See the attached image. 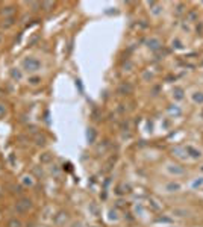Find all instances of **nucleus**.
Listing matches in <instances>:
<instances>
[{
  "mask_svg": "<svg viewBox=\"0 0 203 227\" xmlns=\"http://www.w3.org/2000/svg\"><path fill=\"white\" fill-rule=\"evenodd\" d=\"M49 159H50V158H49V156H47V153H46V156H44V158H42V161H44V162H47Z\"/></svg>",
  "mask_w": 203,
  "mask_h": 227,
  "instance_id": "nucleus-11",
  "label": "nucleus"
},
{
  "mask_svg": "<svg viewBox=\"0 0 203 227\" xmlns=\"http://www.w3.org/2000/svg\"><path fill=\"white\" fill-rule=\"evenodd\" d=\"M12 77H14V79H20V77H21V73L20 71H17V70H12Z\"/></svg>",
  "mask_w": 203,
  "mask_h": 227,
  "instance_id": "nucleus-7",
  "label": "nucleus"
},
{
  "mask_svg": "<svg viewBox=\"0 0 203 227\" xmlns=\"http://www.w3.org/2000/svg\"><path fill=\"white\" fill-rule=\"evenodd\" d=\"M29 207H30V200L29 198H21L15 206L17 212H26V211H29Z\"/></svg>",
  "mask_w": 203,
  "mask_h": 227,
  "instance_id": "nucleus-2",
  "label": "nucleus"
},
{
  "mask_svg": "<svg viewBox=\"0 0 203 227\" xmlns=\"http://www.w3.org/2000/svg\"><path fill=\"white\" fill-rule=\"evenodd\" d=\"M23 68L26 70V71H29V73H35V71H38V70L41 68V62L37 59V58H26L23 61Z\"/></svg>",
  "mask_w": 203,
  "mask_h": 227,
  "instance_id": "nucleus-1",
  "label": "nucleus"
},
{
  "mask_svg": "<svg viewBox=\"0 0 203 227\" xmlns=\"http://www.w3.org/2000/svg\"><path fill=\"white\" fill-rule=\"evenodd\" d=\"M23 182L26 183V185H32L33 180H32V177H29V176H24V177H23Z\"/></svg>",
  "mask_w": 203,
  "mask_h": 227,
  "instance_id": "nucleus-8",
  "label": "nucleus"
},
{
  "mask_svg": "<svg viewBox=\"0 0 203 227\" xmlns=\"http://www.w3.org/2000/svg\"><path fill=\"white\" fill-rule=\"evenodd\" d=\"M12 14H14V8H12V6H6V8H3V15H5V17L12 15Z\"/></svg>",
  "mask_w": 203,
  "mask_h": 227,
  "instance_id": "nucleus-4",
  "label": "nucleus"
},
{
  "mask_svg": "<svg viewBox=\"0 0 203 227\" xmlns=\"http://www.w3.org/2000/svg\"><path fill=\"white\" fill-rule=\"evenodd\" d=\"M44 141H46V138H44V136H40V135L37 136V144H38V145H42Z\"/></svg>",
  "mask_w": 203,
  "mask_h": 227,
  "instance_id": "nucleus-9",
  "label": "nucleus"
},
{
  "mask_svg": "<svg viewBox=\"0 0 203 227\" xmlns=\"http://www.w3.org/2000/svg\"><path fill=\"white\" fill-rule=\"evenodd\" d=\"M14 17H8V18H5V21H3V27H11V26L14 24Z\"/></svg>",
  "mask_w": 203,
  "mask_h": 227,
  "instance_id": "nucleus-3",
  "label": "nucleus"
},
{
  "mask_svg": "<svg viewBox=\"0 0 203 227\" xmlns=\"http://www.w3.org/2000/svg\"><path fill=\"white\" fill-rule=\"evenodd\" d=\"M20 226H21V223L18 220H11L8 223V227H20Z\"/></svg>",
  "mask_w": 203,
  "mask_h": 227,
  "instance_id": "nucleus-5",
  "label": "nucleus"
},
{
  "mask_svg": "<svg viewBox=\"0 0 203 227\" xmlns=\"http://www.w3.org/2000/svg\"><path fill=\"white\" fill-rule=\"evenodd\" d=\"M6 114V108L3 106V104H0V117H3Z\"/></svg>",
  "mask_w": 203,
  "mask_h": 227,
  "instance_id": "nucleus-10",
  "label": "nucleus"
},
{
  "mask_svg": "<svg viewBox=\"0 0 203 227\" xmlns=\"http://www.w3.org/2000/svg\"><path fill=\"white\" fill-rule=\"evenodd\" d=\"M40 82H41V79H40L38 76H33V77H30V79H29V83L30 85H38Z\"/></svg>",
  "mask_w": 203,
  "mask_h": 227,
  "instance_id": "nucleus-6",
  "label": "nucleus"
}]
</instances>
